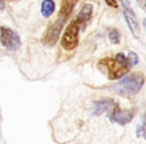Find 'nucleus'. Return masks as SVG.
Listing matches in <instances>:
<instances>
[{"label":"nucleus","mask_w":146,"mask_h":144,"mask_svg":"<svg viewBox=\"0 0 146 144\" xmlns=\"http://www.w3.org/2000/svg\"><path fill=\"white\" fill-rule=\"evenodd\" d=\"M92 8H93V7H92L91 4H85L82 7L81 10L78 12L75 19L79 22V24L81 25V28H83L86 23L89 21V19L91 18L92 10H93Z\"/></svg>","instance_id":"1a4fd4ad"},{"label":"nucleus","mask_w":146,"mask_h":144,"mask_svg":"<svg viewBox=\"0 0 146 144\" xmlns=\"http://www.w3.org/2000/svg\"><path fill=\"white\" fill-rule=\"evenodd\" d=\"M143 24H144V26H145V28H146V18L143 19Z\"/></svg>","instance_id":"f3484780"},{"label":"nucleus","mask_w":146,"mask_h":144,"mask_svg":"<svg viewBox=\"0 0 146 144\" xmlns=\"http://www.w3.org/2000/svg\"><path fill=\"white\" fill-rule=\"evenodd\" d=\"M66 20L67 18H64V17H61V16L57 17V19L49 27L48 30L45 33L44 37H43V42L45 44L49 45V46H54L56 44L59 39V35L61 33V30H62Z\"/></svg>","instance_id":"423d86ee"},{"label":"nucleus","mask_w":146,"mask_h":144,"mask_svg":"<svg viewBox=\"0 0 146 144\" xmlns=\"http://www.w3.org/2000/svg\"><path fill=\"white\" fill-rule=\"evenodd\" d=\"M122 5H123V13H124V17H125V20L128 24V27H129L130 31L133 34V36L135 38H138L140 33V27L139 24H138L137 20H136V17L134 12L129 9V7H127L123 2H122Z\"/></svg>","instance_id":"0eeeda50"},{"label":"nucleus","mask_w":146,"mask_h":144,"mask_svg":"<svg viewBox=\"0 0 146 144\" xmlns=\"http://www.w3.org/2000/svg\"><path fill=\"white\" fill-rule=\"evenodd\" d=\"M0 42L8 50H16L20 46L19 35L8 27H0Z\"/></svg>","instance_id":"39448f33"},{"label":"nucleus","mask_w":146,"mask_h":144,"mask_svg":"<svg viewBox=\"0 0 146 144\" xmlns=\"http://www.w3.org/2000/svg\"><path fill=\"white\" fill-rule=\"evenodd\" d=\"M105 3L110 7H113V8H117L118 4L116 2V0H105Z\"/></svg>","instance_id":"2eb2a0df"},{"label":"nucleus","mask_w":146,"mask_h":144,"mask_svg":"<svg viewBox=\"0 0 146 144\" xmlns=\"http://www.w3.org/2000/svg\"><path fill=\"white\" fill-rule=\"evenodd\" d=\"M100 64L105 66L108 70V78L110 80H117L123 77L130 70L126 56L123 53H117L114 58L107 57L100 60Z\"/></svg>","instance_id":"f03ea898"},{"label":"nucleus","mask_w":146,"mask_h":144,"mask_svg":"<svg viewBox=\"0 0 146 144\" xmlns=\"http://www.w3.org/2000/svg\"><path fill=\"white\" fill-rule=\"evenodd\" d=\"M80 29H81V25L76 19L71 21L70 24L67 26L60 41L61 46L65 50H72L78 45Z\"/></svg>","instance_id":"7ed1b4c3"},{"label":"nucleus","mask_w":146,"mask_h":144,"mask_svg":"<svg viewBox=\"0 0 146 144\" xmlns=\"http://www.w3.org/2000/svg\"><path fill=\"white\" fill-rule=\"evenodd\" d=\"M115 105V102L111 98H103L98 101L94 102V110L93 114L96 116H100L106 111H110Z\"/></svg>","instance_id":"6e6552de"},{"label":"nucleus","mask_w":146,"mask_h":144,"mask_svg":"<svg viewBox=\"0 0 146 144\" xmlns=\"http://www.w3.org/2000/svg\"><path fill=\"white\" fill-rule=\"evenodd\" d=\"M145 78L141 72H132L113 86L115 93L121 96H133L137 94L143 87Z\"/></svg>","instance_id":"f257e3e1"},{"label":"nucleus","mask_w":146,"mask_h":144,"mask_svg":"<svg viewBox=\"0 0 146 144\" xmlns=\"http://www.w3.org/2000/svg\"><path fill=\"white\" fill-rule=\"evenodd\" d=\"M108 38L110 42L113 44H119L120 43V33L117 29H111L108 33Z\"/></svg>","instance_id":"f8f14e48"},{"label":"nucleus","mask_w":146,"mask_h":144,"mask_svg":"<svg viewBox=\"0 0 146 144\" xmlns=\"http://www.w3.org/2000/svg\"><path fill=\"white\" fill-rule=\"evenodd\" d=\"M135 108H129V109H121L117 104L113 106L110 110L108 117L114 123H117L121 126L127 125L128 123L132 121L134 115H135Z\"/></svg>","instance_id":"20e7f679"},{"label":"nucleus","mask_w":146,"mask_h":144,"mask_svg":"<svg viewBox=\"0 0 146 144\" xmlns=\"http://www.w3.org/2000/svg\"><path fill=\"white\" fill-rule=\"evenodd\" d=\"M55 10V2L53 0H43L41 4V14L44 17H49Z\"/></svg>","instance_id":"9b49d317"},{"label":"nucleus","mask_w":146,"mask_h":144,"mask_svg":"<svg viewBox=\"0 0 146 144\" xmlns=\"http://www.w3.org/2000/svg\"><path fill=\"white\" fill-rule=\"evenodd\" d=\"M76 3H77V0H62L61 1V7H60V10H59L58 16L68 18V16L72 12Z\"/></svg>","instance_id":"9d476101"},{"label":"nucleus","mask_w":146,"mask_h":144,"mask_svg":"<svg viewBox=\"0 0 146 144\" xmlns=\"http://www.w3.org/2000/svg\"><path fill=\"white\" fill-rule=\"evenodd\" d=\"M137 3L139 4V6L143 9V11L146 13V0H137Z\"/></svg>","instance_id":"dca6fc26"},{"label":"nucleus","mask_w":146,"mask_h":144,"mask_svg":"<svg viewBox=\"0 0 146 144\" xmlns=\"http://www.w3.org/2000/svg\"><path fill=\"white\" fill-rule=\"evenodd\" d=\"M126 60H127L128 65H129L130 67H132V66H135V65L137 64L139 59H138L137 54H136L135 52H133V51H131V52L128 53V55L126 56Z\"/></svg>","instance_id":"ddd939ff"},{"label":"nucleus","mask_w":146,"mask_h":144,"mask_svg":"<svg viewBox=\"0 0 146 144\" xmlns=\"http://www.w3.org/2000/svg\"><path fill=\"white\" fill-rule=\"evenodd\" d=\"M137 136H143V138L146 140V119L144 120L143 124L137 129Z\"/></svg>","instance_id":"4468645a"}]
</instances>
